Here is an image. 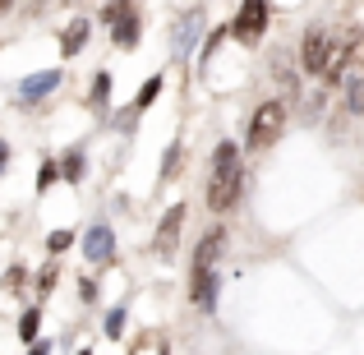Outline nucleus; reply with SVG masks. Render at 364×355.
I'll return each instance as SVG.
<instances>
[{
    "instance_id": "nucleus-22",
    "label": "nucleus",
    "mask_w": 364,
    "mask_h": 355,
    "mask_svg": "<svg viewBox=\"0 0 364 355\" xmlns=\"http://www.w3.org/2000/svg\"><path fill=\"white\" fill-rule=\"evenodd\" d=\"M23 286H28V267L14 263V267L5 272V291H9V295H23Z\"/></svg>"
},
{
    "instance_id": "nucleus-13",
    "label": "nucleus",
    "mask_w": 364,
    "mask_h": 355,
    "mask_svg": "<svg viewBox=\"0 0 364 355\" xmlns=\"http://www.w3.org/2000/svg\"><path fill=\"white\" fill-rule=\"evenodd\" d=\"M88 33H92V28H88V18H74V23L60 33V51H65V55H79L83 46H88Z\"/></svg>"
},
{
    "instance_id": "nucleus-17",
    "label": "nucleus",
    "mask_w": 364,
    "mask_h": 355,
    "mask_svg": "<svg viewBox=\"0 0 364 355\" xmlns=\"http://www.w3.org/2000/svg\"><path fill=\"white\" fill-rule=\"evenodd\" d=\"M341 65H346V70H355L360 79H364V33L350 37V46H341Z\"/></svg>"
},
{
    "instance_id": "nucleus-12",
    "label": "nucleus",
    "mask_w": 364,
    "mask_h": 355,
    "mask_svg": "<svg viewBox=\"0 0 364 355\" xmlns=\"http://www.w3.org/2000/svg\"><path fill=\"white\" fill-rule=\"evenodd\" d=\"M157 97H161V74H152V79L143 83L139 92H134V102H129V116H124V124H129L134 116H143V111H148V107H152Z\"/></svg>"
},
{
    "instance_id": "nucleus-31",
    "label": "nucleus",
    "mask_w": 364,
    "mask_h": 355,
    "mask_svg": "<svg viewBox=\"0 0 364 355\" xmlns=\"http://www.w3.org/2000/svg\"><path fill=\"white\" fill-rule=\"evenodd\" d=\"M79 355H92V351H79Z\"/></svg>"
},
{
    "instance_id": "nucleus-14",
    "label": "nucleus",
    "mask_w": 364,
    "mask_h": 355,
    "mask_svg": "<svg viewBox=\"0 0 364 355\" xmlns=\"http://www.w3.org/2000/svg\"><path fill=\"white\" fill-rule=\"evenodd\" d=\"M55 166H60V180L79 185V180H83V171H88V157H83V148H70L60 161H55Z\"/></svg>"
},
{
    "instance_id": "nucleus-6",
    "label": "nucleus",
    "mask_w": 364,
    "mask_h": 355,
    "mask_svg": "<svg viewBox=\"0 0 364 355\" xmlns=\"http://www.w3.org/2000/svg\"><path fill=\"white\" fill-rule=\"evenodd\" d=\"M217 267H189V300L198 304L203 314L217 309Z\"/></svg>"
},
{
    "instance_id": "nucleus-8",
    "label": "nucleus",
    "mask_w": 364,
    "mask_h": 355,
    "mask_svg": "<svg viewBox=\"0 0 364 355\" xmlns=\"http://www.w3.org/2000/svg\"><path fill=\"white\" fill-rule=\"evenodd\" d=\"M55 88H60V70H42V74H28V79L18 83V102H42V97H51Z\"/></svg>"
},
{
    "instance_id": "nucleus-10",
    "label": "nucleus",
    "mask_w": 364,
    "mask_h": 355,
    "mask_svg": "<svg viewBox=\"0 0 364 355\" xmlns=\"http://www.w3.org/2000/svg\"><path fill=\"white\" fill-rule=\"evenodd\" d=\"M222 245H226V231H222V226L203 231V240L194 245V267H217V254H222Z\"/></svg>"
},
{
    "instance_id": "nucleus-20",
    "label": "nucleus",
    "mask_w": 364,
    "mask_h": 355,
    "mask_svg": "<svg viewBox=\"0 0 364 355\" xmlns=\"http://www.w3.org/2000/svg\"><path fill=\"white\" fill-rule=\"evenodd\" d=\"M235 166H240V152H235V143H217L213 171H235Z\"/></svg>"
},
{
    "instance_id": "nucleus-11",
    "label": "nucleus",
    "mask_w": 364,
    "mask_h": 355,
    "mask_svg": "<svg viewBox=\"0 0 364 355\" xmlns=\"http://www.w3.org/2000/svg\"><path fill=\"white\" fill-rule=\"evenodd\" d=\"M139 33H143V18H139V9H129V14L111 28V42H116L120 51H134V46H139Z\"/></svg>"
},
{
    "instance_id": "nucleus-4",
    "label": "nucleus",
    "mask_w": 364,
    "mask_h": 355,
    "mask_svg": "<svg viewBox=\"0 0 364 355\" xmlns=\"http://www.w3.org/2000/svg\"><path fill=\"white\" fill-rule=\"evenodd\" d=\"M245 180H249L245 166H235V171H213L203 203L213 208V213H226V208H235V203H240V194H245Z\"/></svg>"
},
{
    "instance_id": "nucleus-27",
    "label": "nucleus",
    "mask_w": 364,
    "mask_h": 355,
    "mask_svg": "<svg viewBox=\"0 0 364 355\" xmlns=\"http://www.w3.org/2000/svg\"><path fill=\"white\" fill-rule=\"evenodd\" d=\"M55 286V267H42V272H37V295H46Z\"/></svg>"
},
{
    "instance_id": "nucleus-21",
    "label": "nucleus",
    "mask_w": 364,
    "mask_h": 355,
    "mask_svg": "<svg viewBox=\"0 0 364 355\" xmlns=\"http://www.w3.org/2000/svg\"><path fill=\"white\" fill-rule=\"evenodd\" d=\"M180 161H185V148H180V143H171L166 157H161V185H171V180H176V166H180Z\"/></svg>"
},
{
    "instance_id": "nucleus-16",
    "label": "nucleus",
    "mask_w": 364,
    "mask_h": 355,
    "mask_svg": "<svg viewBox=\"0 0 364 355\" xmlns=\"http://www.w3.org/2000/svg\"><path fill=\"white\" fill-rule=\"evenodd\" d=\"M37 332H42V309H37V304H28L23 319H18V341H28V346H33Z\"/></svg>"
},
{
    "instance_id": "nucleus-26",
    "label": "nucleus",
    "mask_w": 364,
    "mask_h": 355,
    "mask_svg": "<svg viewBox=\"0 0 364 355\" xmlns=\"http://www.w3.org/2000/svg\"><path fill=\"white\" fill-rule=\"evenodd\" d=\"M70 245H74V235H70V231H51V235H46V249H51V254H65Z\"/></svg>"
},
{
    "instance_id": "nucleus-29",
    "label": "nucleus",
    "mask_w": 364,
    "mask_h": 355,
    "mask_svg": "<svg viewBox=\"0 0 364 355\" xmlns=\"http://www.w3.org/2000/svg\"><path fill=\"white\" fill-rule=\"evenodd\" d=\"M28 355H51V341H42V337H37L33 346H28Z\"/></svg>"
},
{
    "instance_id": "nucleus-1",
    "label": "nucleus",
    "mask_w": 364,
    "mask_h": 355,
    "mask_svg": "<svg viewBox=\"0 0 364 355\" xmlns=\"http://www.w3.org/2000/svg\"><path fill=\"white\" fill-rule=\"evenodd\" d=\"M286 129V102H263V107H254V116L245 124V148L249 152H267L277 139H282Z\"/></svg>"
},
{
    "instance_id": "nucleus-24",
    "label": "nucleus",
    "mask_w": 364,
    "mask_h": 355,
    "mask_svg": "<svg viewBox=\"0 0 364 355\" xmlns=\"http://www.w3.org/2000/svg\"><path fill=\"white\" fill-rule=\"evenodd\" d=\"M107 337H124V304L107 309Z\"/></svg>"
},
{
    "instance_id": "nucleus-7",
    "label": "nucleus",
    "mask_w": 364,
    "mask_h": 355,
    "mask_svg": "<svg viewBox=\"0 0 364 355\" xmlns=\"http://www.w3.org/2000/svg\"><path fill=\"white\" fill-rule=\"evenodd\" d=\"M185 203H171L166 213H161V222H157V235H152V249L157 254H171L176 249V240H180V231H185Z\"/></svg>"
},
{
    "instance_id": "nucleus-15",
    "label": "nucleus",
    "mask_w": 364,
    "mask_h": 355,
    "mask_svg": "<svg viewBox=\"0 0 364 355\" xmlns=\"http://www.w3.org/2000/svg\"><path fill=\"white\" fill-rule=\"evenodd\" d=\"M107 102H111V74L97 70V74H92V88H88V107L102 116V111H107Z\"/></svg>"
},
{
    "instance_id": "nucleus-28",
    "label": "nucleus",
    "mask_w": 364,
    "mask_h": 355,
    "mask_svg": "<svg viewBox=\"0 0 364 355\" xmlns=\"http://www.w3.org/2000/svg\"><path fill=\"white\" fill-rule=\"evenodd\" d=\"M79 295H83V300L92 304V300H97V286H92V282H79Z\"/></svg>"
},
{
    "instance_id": "nucleus-25",
    "label": "nucleus",
    "mask_w": 364,
    "mask_h": 355,
    "mask_svg": "<svg viewBox=\"0 0 364 355\" xmlns=\"http://www.w3.org/2000/svg\"><path fill=\"white\" fill-rule=\"evenodd\" d=\"M129 9H134V5H102V23H107V28H116L120 18L129 14Z\"/></svg>"
},
{
    "instance_id": "nucleus-2",
    "label": "nucleus",
    "mask_w": 364,
    "mask_h": 355,
    "mask_svg": "<svg viewBox=\"0 0 364 355\" xmlns=\"http://www.w3.org/2000/svg\"><path fill=\"white\" fill-rule=\"evenodd\" d=\"M341 55V46L332 42V33L328 28H309L304 33V42H300V65H304V74H314V79H323L328 74V65Z\"/></svg>"
},
{
    "instance_id": "nucleus-9",
    "label": "nucleus",
    "mask_w": 364,
    "mask_h": 355,
    "mask_svg": "<svg viewBox=\"0 0 364 355\" xmlns=\"http://www.w3.org/2000/svg\"><path fill=\"white\" fill-rule=\"evenodd\" d=\"M198 28H203V9H185V18L176 23V37H171V46H176L180 55H189V51H194Z\"/></svg>"
},
{
    "instance_id": "nucleus-23",
    "label": "nucleus",
    "mask_w": 364,
    "mask_h": 355,
    "mask_svg": "<svg viewBox=\"0 0 364 355\" xmlns=\"http://www.w3.org/2000/svg\"><path fill=\"white\" fill-rule=\"evenodd\" d=\"M55 180H60V166H55V161H42V171H37V194H46Z\"/></svg>"
},
{
    "instance_id": "nucleus-30",
    "label": "nucleus",
    "mask_w": 364,
    "mask_h": 355,
    "mask_svg": "<svg viewBox=\"0 0 364 355\" xmlns=\"http://www.w3.org/2000/svg\"><path fill=\"white\" fill-rule=\"evenodd\" d=\"M5 166H9V143L0 139V176H5Z\"/></svg>"
},
{
    "instance_id": "nucleus-3",
    "label": "nucleus",
    "mask_w": 364,
    "mask_h": 355,
    "mask_svg": "<svg viewBox=\"0 0 364 355\" xmlns=\"http://www.w3.org/2000/svg\"><path fill=\"white\" fill-rule=\"evenodd\" d=\"M267 14H272V9H267V0H240L235 18L226 23V33H231L240 46H254L258 37L267 33Z\"/></svg>"
},
{
    "instance_id": "nucleus-5",
    "label": "nucleus",
    "mask_w": 364,
    "mask_h": 355,
    "mask_svg": "<svg viewBox=\"0 0 364 355\" xmlns=\"http://www.w3.org/2000/svg\"><path fill=\"white\" fill-rule=\"evenodd\" d=\"M83 258H88L92 267H102V263L116 258V235H111L107 222H92L88 226V235H83Z\"/></svg>"
},
{
    "instance_id": "nucleus-19",
    "label": "nucleus",
    "mask_w": 364,
    "mask_h": 355,
    "mask_svg": "<svg viewBox=\"0 0 364 355\" xmlns=\"http://www.w3.org/2000/svg\"><path fill=\"white\" fill-rule=\"evenodd\" d=\"M226 37H231V33H226V23H217L213 33L203 37V51H198V65H208V60H213V55L222 51V42H226Z\"/></svg>"
},
{
    "instance_id": "nucleus-18",
    "label": "nucleus",
    "mask_w": 364,
    "mask_h": 355,
    "mask_svg": "<svg viewBox=\"0 0 364 355\" xmlns=\"http://www.w3.org/2000/svg\"><path fill=\"white\" fill-rule=\"evenodd\" d=\"M346 111H350V116H364V79H360V74L346 79Z\"/></svg>"
}]
</instances>
